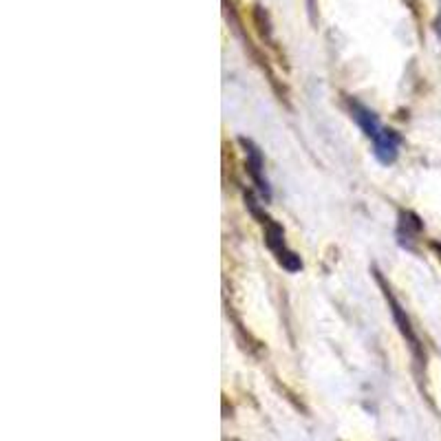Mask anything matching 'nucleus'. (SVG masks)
Here are the masks:
<instances>
[{
    "mask_svg": "<svg viewBox=\"0 0 441 441\" xmlns=\"http://www.w3.org/2000/svg\"><path fill=\"white\" fill-rule=\"evenodd\" d=\"M351 113L355 122L362 126L364 135L373 141V152L382 163H393L397 157V148H399V137L393 131H386V128L380 126L375 113L369 111L367 106H362L360 102H351Z\"/></svg>",
    "mask_w": 441,
    "mask_h": 441,
    "instance_id": "f257e3e1",
    "label": "nucleus"
},
{
    "mask_svg": "<svg viewBox=\"0 0 441 441\" xmlns=\"http://www.w3.org/2000/svg\"><path fill=\"white\" fill-rule=\"evenodd\" d=\"M252 205V203H250ZM252 212L261 218V225L265 230V243H267V248L274 252V256L278 258V263L287 269V271H298L303 267V261H300V256H296L289 248H287V243H284V232L282 227L276 223L274 218H269L267 214H263L261 210H258L256 205H252Z\"/></svg>",
    "mask_w": 441,
    "mask_h": 441,
    "instance_id": "f03ea898",
    "label": "nucleus"
},
{
    "mask_svg": "<svg viewBox=\"0 0 441 441\" xmlns=\"http://www.w3.org/2000/svg\"><path fill=\"white\" fill-rule=\"evenodd\" d=\"M243 146L245 150H248V170L250 175L254 177V181L258 184V190H261L265 197H269V186H267V181L261 177V170H263V159H261V152H258L250 141H245L243 139Z\"/></svg>",
    "mask_w": 441,
    "mask_h": 441,
    "instance_id": "7ed1b4c3",
    "label": "nucleus"
},
{
    "mask_svg": "<svg viewBox=\"0 0 441 441\" xmlns=\"http://www.w3.org/2000/svg\"><path fill=\"white\" fill-rule=\"evenodd\" d=\"M378 280L382 282V278H380V276H378ZM382 287H384V296H386V300L391 303V307H393V316H395V320H397V324H399L401 333L406 335V338H408V342H410V346L415 348V351H417V344H419V342H417V338H415V333H412V329H410V322H408V318H406L404 314H401V307L397 305V300L393 298L391 289H388L384 282H382Z\"/></svg>",
    "mask_w": 441,
    "mask_h": 441,
    "instance_id": "20e7f679",
    "label": "nucleus"
},
{
    "mask_svg": "<svg viewBox=\"0 0 441 441\" xmlns=\"http://www.w3.org/2000/svg\"><path fill=\"white\" fill-rule=\"evenodd\" d=\"M439 35H441V18H439Z\"/></svg>",
    "mask_w": 441,
    "mask_h": 441,
    "instance_id": "39448f33",
    "label": "nucleus"
}]
</instances>
